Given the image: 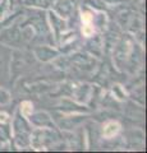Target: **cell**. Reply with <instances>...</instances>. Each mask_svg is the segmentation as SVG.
Listing matches in <instances>:
<instances>
[{
	"mask_svg": "<svg viewBox=\"0 0 147 153\" xmlns=\"http://www.w3.org/2000/svg\"><path fill=\"white\" fill-rule=\"evenodd\" d=\"M9 3H13V0H9Z\"/></svg>",
	"mask_w": 147,
	"mask_h": 153,
	"instance_id": "cell-11",
	"label": "cell"
},
{
	"mask_svg": "<svg viewBox=\"0 0 147 153\" xmlns=\"http://www.w3.org/2000/svg\"><path fill=\"white\" fill-rule=\"evenodd\" d=\"M119 129H120V125L116 121H109L105 125V128H104V135L106 138H113L119 131Z\"/></svg>",
	"mask_w": 147,
	"mask_h": 153,
	"instance_id": "cell-7",
	"label": "cell"
},
{
	"mask_svg": "<svg viewBox=\"0 0 147 153\" xmlns=\"http://www.w3.org/2000/svg\"><path fill=\"white\" fill-rule=\"evenodd\" d=\"M86 4H88L91 8H95L97 10H105V1L104 0H86Z\"/></svg>",
	"mask_w": 147,
	"mask_h": 153,
	"instance_id": "cell-8",
	"label": "cell"
},
{
	"mask_svg": "<svg viewBox=\"0 0 147 153\" xmlns=\"http://www.w3.org/2000/svg\"><path fill=\"white\" fill-rule=\"evenodd\" d=\"M35 54L41 61H50L59 55V51L49 46H39L35 49Z\"/></svg>",
	"mask_w": 147,
	"mask_h": 153,
	"instance_id": "cell-5",
	"label": "cell"
},
{
	"mask_svg": "<svg viewBox=\"0 0 147 153\" xmlns=\"http://www.w3.org/2000/svg\"><path fill=\"white\" fill-rule=\"evenodd\" d=\"M28 117H30V123L36 128H49V129L54 128L53 119H51L50 115L47 112H45V111L31 114Z\"/></svg>",
	"mask_w": 147,
	"mask_h": 153,
	"instance_id": "cell-4",
	"label": "cell"
},
{
	"mask_svg": "<svg viewBox=\"0 0 147 153\" xmlns=\"http://www.w3.org/2000/svg\"><path fill=\"white\" fill-rule=\"evenodd\" d=\"M47 21H49V25L51 28V32H53V35L55 37V41L59 44L61 36L67 31V19L59 17L51 9H49L47 10Z\"/></svg>",
	"mask_w": 147,
	"mask_h": 153,
	"instance_id": "cell-2",
	"label": "cell"
},
{
	"mask_svg": "<svg viewBox=\"0 0 147 153\" xmlns=\"http://www.w3.org/2000/svg\"><path fill=\"white\" fill-rule=\"evenodd\" d=\"M26 7L39 9V10H49L53 7L55 0H22Z\"/></svg>",
	"mask_w": 147,
	"mask_h": 153,
	"instance_id": "cell-6",
	"label": "cell"
},
{
	"mask_svg": "<svg viewBox=\"0 0 147 153\" xmlns=\"http://www.w3.org/2000/svg\"><path fill=\"white\" fill-rule=\"evenodd\" d=\"M12 121V119L9 117V115L7 112H0V125L1 128H4L5 125H9Z\"/></svg>",
	"mask_w": 147,
	"mask_h": 153,
	"instance_id": "cell-10",
	"label": "cell"
},
{
	"mask_svg": "<svg viewBox=\"0 0 147 153\" xmlns=\"http://www.w3.org/2000/svg\"><path fill=\"white\" fill-rule=\"evenodd\" d=\"M10 93L7 89L0 88V105H8L10 103Z\"/></svg>",
	"mask_w": 147,
	"mask_h": 153,
	"instance_id": "cell-9",
	"label": "cell"
},
{
	"mask_svg": "<svg viewBox=\"0 0 147 153\" xmlns=\"http://www.w3.org/2000/svg\"><path fill=\"white\" fill-rule=\"evenodd\" d=\"M78 4V0H55L51 10L55 14H58L59 17L68 19L73 16L74 9Z\"/></svg>",
	"mask_w": 147,
	"mask_h": 153,
	"instance_id": "cell-3",
	"label": "cell"
},
{
	"mask_svg": "<svg viewBox=\"0 0 147 153\" xmlns=\"http://www.w3.org/2000/svg\"><path fill=\"white\" fill-rule=\"evenodd\" d=\"M12 124V130H13V138H14V143L17 144V147L19 148H25L31 146V133H32V128L30 125V123L27 121L26 116L19 112V110L16 112L13 117Z\"/></svg>",
	"mask_w": 147,
	"mask_h": 153,
	"instance_id": "cell-1",
	"label": "cell"
}]
</instances>
